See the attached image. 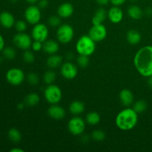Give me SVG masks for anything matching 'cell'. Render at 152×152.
Returning a JSON list of instances; mask_svg holds the SVG:
<instances>
[{"mask_svg": "<svg viewBox=\"0 0 152 152\" xmlns=\"http://www.w3.org/2000/svg\"><path fill=\"white\" fill-rule=\"evenodd\" d=\"M134 65L137 71L143 77L152 76V45L140 48L134 57Z\"/></svg>", "mask_w": 152, "mask_h": 152, "instance_id": "1", "label": "cell"}, {"mask_svg": "<svg viewBox=\"0 0 152 152\" xmlns=\"http://www.w3.org/2000/svg\"><path fill=\"white\" fill-rule=\"evenodd\" d=\"M137 123L138 114L132 108L126 107L116 116V126L119 129L124 132L132 130Z\"/></svg>", "mask_w": 152, "mask_h": 152, "instance_id": "2", "label": "cell"}, {"mask_svg": "<svg viewBox=\"0 0 152 152\" xmlns=\"http://www.w3.org/2000/svg\"><path fill=\"white\" fill-rule=\"evenodd\" d=\"M75 48L79 55L90 56L96 50V42L88 35H83L78 39Z\"/></svg>", "mask_w": 152, "mask_h": 152, "instance_id": "3", "label": "cell"}, {"mask_svg": "<svg viewBox=\"0 0 152 152\" xmlns=\"http://www.w3.org/2000/svg\"><path fill=\"white\" fill-rule=\"evenodd\" d=\"M44 97L45 100L50 105L58 104L62 100V90L56 85H48L44 91Z\"/></svg>", "mask_w": 152, "mask_h": 152, "instance_id": "4", "label": "cell"}, {"mask_svg": "<svg viewBox=\"0 0 152 152\" xmlns=\"http://www.w3.org/2000/svg\"><path fill=\"white\" fill-rule=\"evenodd\" d=\"M74 37V28L69 24H61L56 30V39L62 44L71 42Z\"/></svg>", "mask_w": 152, "mask_h": 152, "instance_id": "5", "label": "cell"}, {"mask_svg": "<svg viewBox=\"0 0 152 152\" xmlns=\"http://www.w3.org/2000/svg\"><path fill=\"white\" fill-rule=\"evenodd\" d=\"M86 126V122L82 117L75 116L68 121V130L74 136H80L84 133Z\"/></svg>", "mask_w": 152, "mask_h": 152, "instance_id": "6", "label": "cell"}, {"mask_svg": "<svg viewBox=\"0 0 152 152\" xmlns=\"http://www.w3.org/2000/svg\"><path fill=\"white\" fill-rule=\"evenodd\" d=\"M5 78L10 85L18 86L25 81L26 76L21 68H11L6 72Z\"/></svg>", "mask_w": 152, "mask_h": 152, "instance_id": "7", "label": "cell"}, {"mask_svg": "<svg viewBox=\"0 0 152 152\" xmlns=\"http://www.w3.org/2000/svg\"><path fill=\"white\" fill-rule=\"evenodd\" d=\"M24 16H25V21L28 24L34 25L40 22V20H41V9L39 7L38 5L31 4L25 9Z\"/></svg>", "mask_w": 152, "mask_h": 152, "instance_id": "8", "label": "cell"}, {"mask_svg": "<svg viewBox=\"0 0 152 152\" xmlns=\"http://www.w3.org/2000/svg\"><path fill=\"white\" fill-rule=\"evenodd\" d=\"M49 36V29L45 24L39 23L34 25L31 30V37L34 40L44 42Z\"/></svg>", "mask_w": 152, "mask_h": 152, "instance_id": "9", "label": "cell"}, {"mask_svg": "<svg viewBox=\"0 0 152 152\" xmlns=\"http://www.w3.org/2000/svg\"><path fill=\"white\" fill-rule=\"evenodd\" d=\"M13 42L16 47L21 50H28L31 48L32 45V37L25 34V32L18 33L14 35L13 38Z\"/></svg>", "mask_w": 152, "mask_h": 152, "instance_id": "10", "label": "cell"}, {"mask_svg": "<svg viewBox=\"0 0 152 152\" xmlns=\"http://www.w3.org/2000/svg\"><path fill=\"white\" fill-rule=\"evenodd\" d=\"M107 29L103 24L93 25L89 30L88 35L96 42L103 41L107 37Z\"/></svg>", "mask_w": 152, "mask_h": 152, "instance_id": "11", "label": "cell"}, {"mask_svg": "<svg viewBox=\"0 0 152 152\" xmlns=\"http://www.w3.org/2000/svg\"><path fill=\"white\" fill-rule=\"evenodd\" d=\"M60 74L66 80H73L78 74V68L77 65L68 61L62 64L60 66Z\"/></svg>", "mask_w": 152, "mask_h": 152, "instance_id": "12", "label": "cell"}, {"mask_svg": "<svg viewBox=\"0 0 152 152\" xmlns=\"http://www.w3.org/2000/svg\"><path fill=\"white\" fill-rule=\"evenodd\" d=\"M124 13L120 6L113 5L108 11V19L113 24H119L123 21Z\"/></svg>", "mask_w": 152, "mask_h": 152, "instance_id": "13", "label": "cell"}, {"mask_svg": "<svg viewBox=\"0 0 152 152\" xmlns=\"http://www.w3.org/2000/svg\"><path fill=\"white\" fill-rule=\"evenodd\" d=\"M48 114L50 118L53 120H60L65 118L66 112L62 106L57 104H53L50 105L48 109Z\"/></svg>", "mask_w": 152, "mask_h": 152, "instance_id": "14", "label": "cell"}, {"mask_svg": "<svg viewBox=\"0 0 152 152\" xmlns=\"http://www.w3.org/2000/svg\"><path fill=\"white\" fill-rule=\"evenodd\" d=\"M15 18L11 13L3 11L0 13V25L6 29H10L15 25Z\"/></svg>", "mask_w": 152, "mask_h": 152, "instance_id": "15", "label": "cell"}, {"mask_svg": "<svg viewBox=\"0 0 152 152\" xmlns=\"http://www.w3.org/2000/svg\"><path fill=\"white\" fill-rule=\"evenodd\" d=\"M74 11V6L70 2H64L57 8V15L62 19H68L73 15Z\"/></svg>", "mask_w": 152, "mask_h": 152, "instance_id": "16", "label": "cell"}, {"mask_svg": "<svg viewBox=\"0 0 152 152\" xmlns=\"http://www.w3.org/2000/svg\"><path fill=\"white\" fill-rule=\"evenodd\" d=\"M42 50L48 55L57 53L59 50V45L58 42L53 39H47L43 42Z\"/></svg>", "mask_w": 152, "mask_h": 152, "instance_id": "17", "label": "cell"}, {"mask_svg": "<svg viewBox=\"0 0 152 152\" xmlns=\"http://www.w3.org/2000/svg\"><path fill=\"white\" fill-rule=\"evenodd\" d=\"M120 101L122 105L126 107H129L134 103V94L129 89H123L120 92Z\"/></svg>", "mask_w": 152, "mask_h": 152, "instance_id": "18", "label": "cell"}, {"mask_svg": "<svg viewBox=\"0 0 152 152\" xmlns=\"http://www.w3.org/2000/svg\"><path fill=\"white\" fill-rule=\"evenodd\" d=\"M108 17V12L103 7H100L96 10L92 17L91 22L93 25H99L103 24L106 18Z\"/></svg>", "mask_w": 152, "mask_h": 152, "instance_id": "19", "label": "cell"}, {"mask_svg": "<svg viewBox=\"0 0 152 152\" xmlns=\"http://www.w3.org/2000/svg\"><path fill=\"white\" fill-rule=\"evenodd\" d=\"M62 61L63 59H62V56L55 53V54L49 55L46 60V65L50 69H56L62 65Z\"/></svg>", "mask_w": 152, "mask_h": 152, "instance_id": "20", "label": "cell"}, {"mask_svg": "<svg viewBox=\"0 0 152 152\" xmlns=\"http://www.w3.org/2000/svg\"><path fill=\"white\" fill-rule=\"evenodd\" d=\"M142 36L138 31L134 29L129 30L126 34V40L132 45H136L141 42Z\"/></svg>", "mask_w": 152, "mask_h": 152, "instance_id": "21", "label": "cell"}, {"mask_svg": "<svg viewBox=\"0 0 152 152\" xmlns=\"http://www.w3.org/2000/svg\"><path fill=\"white\" fill-rule=\"evenodd\" d=\"M127 14L131 19L134 20H139L143 16V10L140 6L132 4L127 9Z\"/></svg>", "mask_w": 152, "mask_h": 152, "instance_id": "22", "label": "cell"}, {"mask_svg": "<svg viewBox=\"0 0 152 152\" xmlns=\"http://www.w3.org/2000/svg\"><path fill=\"white\" fill-rule=\"evenodd\" d=\"M85 105L83 102L79 100H74L70 104L69 111L74 116H79L85 111Z\"/></svg>", "mask_w": 152, "mask_h": 152, "instance_id": "23", "label": "cell"}, {"mask_svg": "<svg viewBox=\"0 0 152 152\" xmlns=\"http://www.w3.org/2000/svg\"><path fill=\"white\" fill-rule=\"evenodd\" d=\"M40 102V97L39 94L37 93H30L25 96V105L30 107H34L38 105Z\"/></svg>", "mask_w": 152, "mask_h": 152, "instance_id": "24", "label": "cell"}, {"mask_svg": "<svg viewBox=\"0 0 152 152\" xmlns=\"http://www.w3.org/2000/svg\"><path fill=\"white\" fill-rule=\"evenodd\" d=\"M101 120L100 115L96 111H91L89 112L86 115V122L90 126H96L99 123Z\"/></svg>", "mask_w": 152, "mask_h": 152, "instance_id": "25", "label": "cell"}, {"mask_svg": "<svg viewBox=\"0 0 152 152\" xmlns=\"http://www.w3.org/2000/svg\"><path fill=\"white\" fill-rule=\"evenodd\" d=\"M7 136L10 140L11 142H14V143H18L22 140V134L21 132H19L18 129H15V128H12L7 132Z\"/></svg>", "mask_w": 152, "mask_h": 152, "instance_id": "26", "label": "cell"}, {"mask_svg": "<svg viewBox=\"0 0 152 152\" xmlns=\"http://www.w3.org/2000/svg\"><path fill=\"white\" fill-rule=\"evenodd\" d=\"M147 108H148V104H147V102L145 100H142V99H140V100H137L135 102H134L133 106H132V108L137 114L143 113L144 111H146Z\"/></svg>", "mask_w": 152, "mask_h": 152, "instance_id": "27", "label": "cell"}, {"mask_svg": "<svg viewBox=\"0 0 152 152\" xmlns=\"http://www.w3.org/2000/svg\"><path fill=\"white\" fill-rule=\"evenodd\" d=\"M56 73L52 70H48V71H45L43 75V81L46 85H51L53 84L56 80Z\"/></svg>", "mask_w": 152, "mask_h": 152, "instance_id": "28", "label": "cell"}, {"mask_svg": "<svg viewBox=\"0 0 152 152\" xmlns=\"http://www.w3.org/2000/svg\"><path fill=\"white\" fill-rule=\"evenodd\" d=\"M3 57L8 60L14 59L16 56V51L12 47H4L2 50Z\"/></svg>", "mask_w": 152, "mask_h": 152, "instance_id": "29", "label": "cell"}, {"mask_svg": "<svg viewBox=\"0 0 152 152\" xmlns=\"http://www.w3.org/2000/svg\"><path fill=\"white\" fill-rule=\"evenodd\" d=\"M22 58H23L24 62H26L28 64H31L35 61V54H34V51L31 50L30 49L24 50L23 55H22Z\"/></svg>", "mask_w": 152, "mask_h": 152, "instance_id": "30", "label": "cell"}, {"mask_svg": "<svg viewBox=\"0 0 152 152\" xmlns=\"http://www.w3.org/2000/svg\"><path fill=\"white\" fill-rule=\"evenodd\" d=\"M62 18L58 15L50 16L48 19V24L52 28H58L62 23Z\"/></svg>", "mask_w": 152, "mask_h": 152, "instance_id": "31", "label": "cell"}, {"mask_svg": "<svg viewBox=\"0 0 152 152\" xmlns=\"http://www.w3.org/2000/svg\"><path fill=\"white\" fill-rule=\"evenodd\" d=\"M26 80L29 84L32 85V86H36L39 83V77L37 73H28L26 76Z\"/></svg>", "mask_w": 152, "mask_h": 152, "instance_id": "32", "label": "cell"}, {"mask_svg": "<svg viewBox=\"0 0 152 152\" xmlns=\"http://www.w3.org/2000/svg\"><path fill=\"white\" fill-rule=\"evenodd\" d=\"M91 138L96 142H101L105 140V134L102 130H95L91 133Z\"/></svg>", "mask_w": 152, "mask_h": 152, "instance_id": "33", "label": "cell"}, {"mask_svg": "<svg viewBox=\"0 0 152 152\" xmlns=\"http://www.w3.org/2000/svg\"><path fill=\"white\" fill-rule=\"evenodd\" d=\"M77 65L80 68H86L89 64V56L85 55H79L77 59Z\"/></svg>", "mask_w": 152, "mask_h": 152, "instance_id": "34", "label": "cell"}, {"mask_svg": "<svg viewBox=\"0 0 152 152\" xmlns=\"http://www.w3.org/2000/svg\"><path fill=\"white\" fill-rule=\"evenodd\" d=\"M14 27L15 29H16V31H17L18 33L25 32L27 30V27H28V25H27V22L25 20H22V19L16 21Z\"/></svg>", "mask_w": 152, "mask_h": 152, "instance_id": "35", "label": "cell"}, {"mask_svg": "<svg viewBox=\"0 0 152 152\" xmlns=\"http://www.w3.org/2000/svg\"><path fill=\"white\" fill-rule=\"evenodd\" d=\"M42 45L43 42L39 41H37V40H34L32 42V45H31V48L32 50L34 52H39L41 50H42Z\"/></svg>", "mask_w": 152, "mask_h": 152, "instance_id": "36", "label": "cell"}, {"mask_svg": "<svg viewBox=\"0 0 152 152\" xmlns=\"http://www.w3.org/2000/svg\"><path fill=\"white\" fill-rule=\"evenodd\" d=\"M38 6L40 9H45L48 6V0H39Z\"/></svg>", "mask_w": 152, "mask_h": 152, "instance_id": "37", "label": "cell"}, {"mask_svg": "<svg viewBox=\"0 0 152 152\" xmlns=\"http://www.w3.org/2000/svg\"><path fill=\"white\" fill-rule=\"evenodd\" d=\"M126 1V0H110V3L114 6H121Z\"/></svg>", "mask_w": 152, "mask_h": 152, "instance_id": "38", "label": "cell"}, {"mask_svg": "<svg viewBox=\"0 0 152 152\" xmlns=\"http://www.w3.org/2000/svg\"><path fill=\"white\" fill-rule=\"evenodd\" d=\"M96 2L97 3L98 5L100 7H104V6L108 5L110 3V0H95Z\"/></svg>", "mask_w": 152, "mask_h": 152, "instance_id": "39", "label": "cell"}, {"mask_svg": "<svg viewBox=\"0 0 152 152\" xmlns=\"http://www.w3.org/2000/svg\"><path fill=\"white\" fill-rule=\"evenodd\" d=\"M4 45H5V42H4V37L0 34V52L2 51L3 49L4 48Z\"/></svg>", "mask_w": 152, "mask_h": 152, "instance_id": "40", "label": "cell"}, {"mask_svg": "<svg viewBox=\"0 0 152 152\" xmlns=\"http://www.w3.org/2000/svg\"><path fill=\"white\" fill-rule=\"evenodd\" d=\"M66 57L68 60H71V59H73L74 58V53H72L71 51H69L68 53H67Z\"/></svg>", "mask_w": 152, "mask_h": 152, "instance_id": "41", "label": "cell"}, {"mask_svg": "<svg viewBox=\"0 0 152 152\" xmlns=\"http://www.w3.org/2000/svg\"><path fill=\"white\" fill-rule=\"evenodd\" d=\"M10 152H24V151L22 148H12V149L10 150Z\"/></svg>", "mask_w": 152, "mask_h": 152, "instance_id": "42", "label": "cell"}, {"mask_svg": "<svg viewBox=\"0 0 152 152\" xmlns=\"http://www.w3.org/2000/svg\"><path fill=\"white\" fill-rule=\"evenodd\" d=\"M38 1L39 0H25V1L30 4H35L36 3L38 2Z\"/></svg>", "mask_w": 152, "mask_h": 152, "instance_id": "43", "label": "cell"}, {"mask_svg": "<svg viewBox=\"0 0 152 152\" xmlns=\"http://www.w3.org/2000/svg\"><path fill=\"white\" fill-rule=\"evenodd\" d=\"M25 102H21V103H19L17 105V108H18V109H20V110H22V109H23L24 108V107H25Z\"/></svg>", "mask_w": 152, "mask_h": 152, "instance_id": "44", "label": "cell"}, {"mask_svg": "<svg viewBox=\"0 0 152 152\" xmlns=\"http://www.w3.org/2000/svg\"><path fill=\"white\" fill-rule=\"evenodd\" d=\"M148 85L151 88H152V76L148 77Z\"/></svg>", "mask_w": 152, "mask_h": 152, "instance_id": "45", "label": "cell"}, {"mask_svg": "<svg viewBox=\"0 0 152 152\" xmlns=\"http://www.w3.org/2000/svg\"><path fill=\"white\" fill-rule=\"evenodd\" d=\"M10 1H12V2H16L17 1H19V0H10Z\"/></svg>", "mask_w": 152, "mask_h": 152, "instance_id": "46", "label": "cell"}, {"mask_svg": "<svg viewBox=\"0 0 152 152\" xmlns=\"http://www.w3.org/2000/svg\"><path fill=\"white\" fill-rule=\"evenodd\" d=\"M1 60H2V59H1V56H0V63H1Z\"/></svg>", "mask_w": 152, "mask_h": 152, "instance_id": "47", "label": "cell"}]
</instances>
